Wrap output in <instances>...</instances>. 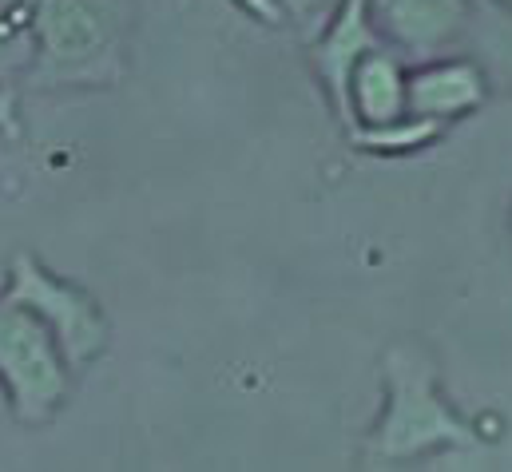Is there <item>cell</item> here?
Segmentation results:
<instances>
[{"mask_svg":"<svg viewBox=\"0 0 512 472\" xmlns=\"http://www.w3.org/2000/svg\"><path fill=\"white\" fill-rule=\"evenodd\" d=\"M501 4H509V8H512V0H501Z\"/></svg>","mask_w":512,"mask_h":472,"instance_id":"obj_14","label":"cell"},{"mask_svg":"<svg viewBox=\"0 0 512 472\" xmlns=\"http://www.w3.org/2000/svg\"><path fill=\"white\" fill-rule=\"evenodd\" d=\"M274 4L282 8V16H286V20L302 24V28H306V36H310V32H318V28L330 20V12H334L342 0H274Z\"/></svg>","mask_w":512,"mask_h":472,"instance_id":"obj_12","label":"cell"},{"mask_svg":"<svg viewBox=\"0 0 512 472\" xmlns=\"http://www.w3.org/2000/svg\"><path fill=\"white\" fill-rule=\"evenodd\" d=\"M374 44H382V36L370 20V0H342L330 12V20L318 32H310V64L342 123H350V100H346L350 72Z\"/></svg>","mask_w":512,"mask_h":472,"instance_id":"obj_6","label":"cell"},{"mask_svg":"<svg viewBox=\"0 0 512 472\" xmlns=\"http://www.w3.org/2000/svg\"><path fill=\"white\" fill-rule=\"evenodd\" d=\"M485 96H489V80L477 60H429L405 72V108L413 116L449 123L477 112Z\"/></svg>","mask_w":512,"mask_h":472,"instance_id":"obj_7","label":"cell"},{"mask_svg":"<svg viewBox=\"0 0 512 472\" xmlns=\"http://www.w3.org/2000/svg\"><path fill=\"white\" fill-rule=\"evenodd\" d=\"M4 298L28 306L60 342V350L68 357V365L80 373L88 369L96 357H104L112 326L104 306L96 302V294H88L84 286L60 278L56 270H48L36 254H16L8 262V282L0 290Z\"/></svg>","mask_w":512,"mask_h":472,"instance_id":"obj_4","label":"cell"},{"mask_svg":"<svg viewBox=\"0 0 512 472\" xmlns=\"http://www.w3.org/2000/svg\"><path fill=\"white\" fill-rule=\"evenodd\" d=\"M135 0H32V92L120 88L131 64Z\"/></svg>","mask_w":512,"mask_h":472,"instance_id":"obj_1","label":"cell"},{"mask_svg":"<svg viewBox=\"0 0 512 472\" xmlns=\"http://www.w3.org/2000/svg\"><path fill=\"white\" fill-rule=\"evenodd\" d=\"M441 131H445V123L405 112V116L385 119V123L354 127V131H350V143H354L358 151H366V155H409V151L429 147Z\"/></svg>","mask_w":512,"mask_h":472,"instance_id":"obj_10","label":"cell"},{"mask_svg":"<svg viewBox=\"0 0 512 472\" xmlns=\"http://www.w3.org/2000/svg\"><path fill=\"white\" fill-rule=\"evenodd\" d=\"M469 44L477 48V64L489 84H501L512 92V8L501 0H473L469 24H465Z\"/></svg>","mask_w":512,"mask_h":472,"instance_id":"obj_9","label":"cell"},{"mask_svg":"<svg viewBox=\"0 0 512 472\" xmlns=\"http://www.w3.org/2000/svg\"><path fill=\"white\" fill-rule=\"evenodd\" d=\"M473 0H370V20L393 52L433 60L465 36Z\"/></svg>","mask_w":512,"mask_h":472,"instance_id":"obj_5","label":"cell"},{"mask_svg":"<svg viewBox=\"0 0 512 472\" xmlns=\"http://www.w3.org/2000/svg\"><path fill=\"white\" fill-rule=\"evenodd\" d=\"M481 445L477 425H469L441 393L433 361L417 346H393L385 354V413L370 433L374 461H409L433 449H473Z\"/></svg>","mask_w":512,"mask_h":472,"instance_id":"obj_2","label":"cell"},{"mask_svg":"<svg viewBox=\"0 0 512 472\" xmlns=\"http://www.w3.org/2000/svg\"><path fill=\"white\" fill-rule=\"evenodd\" d=\"M76 369L52 330L20 302L0 294V393L16 425H52L72 401Z\"/></svg>","mask_w":512,"mask_h":472,"instance_id":"obj_3","label":"cell"},{"mask_svg":"<svg viewBox=\"0 0 512 472\" xmlns=\"http://www.w3.org/2000/svg\"><path fill=\"white\" fill-rule=\"evenodd\" d=\"M20 131V119H16V88L12 80H0V135H16Z\"/></svg>","mask_w":512,"mask_h":472,"instance_id":"obj_13","label":"cell"},{"mask_svg":"<svg viewBox=\"0 0 512 472\" xmlns=\"http://www.w3.org/2000/svg\"><path fill=\"white\" fill-rule=\"evenodd\" d=\"M32 52V0H0V80L24 72Z\"/></svg>","mask_w":512,"mask_h":472,"instance_id":"obj_11","label":"cell"},{"mask_svg":"<svg viewBox=\"0 0 512 472\" xmlns=\"http://www.w3.org/2000/svg\"><path fill=\"white\" fill-rule=\"evenodd\" d=\"M346 100H350V123H346V131L370 127V123H385V119H397L409 112L405 108V64H401V56L385 40L374 44L354 64Z\"/></svg>","mask_w":512,"mask_h":472,"instance_id":"obj_8","label":"cell"}]
</instances>
